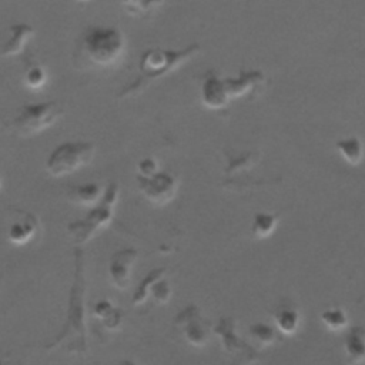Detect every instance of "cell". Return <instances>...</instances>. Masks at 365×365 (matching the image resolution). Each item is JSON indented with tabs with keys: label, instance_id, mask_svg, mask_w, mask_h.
I'll return each mask as SVG.
<instances>
[{
	"label": "cell",
	"instance_id": "20",
	"mask_svg": "<svg viewBox=\"0 0 365 365\" xmlns=\"http://www.w3.org/2000/svg\"><path fill=\"white\" fill-rule=\"evenodd\" d=\"M277 225H278V217L275 214L258 211L252 215L251 234L255 238H267L275 231Z\"/></svg>",
	"mask_w": 365,
	"mask_h": 365
},
{
	"label": "cell",
	"instance_id": "19",
	"mask_svg": "<svg viewBox=\"0 0 365 365\" xmlns=\"http://www.w3.org/2000/svg\"><path fill=\"white\" fill-rule=\"evenodd\" d=\"M339 155L351 165H358L364 157V144L359 137L348 135L335 143Z\"/></svg>",
	"mask_w": 365,
	"mask_h": 365
},
{
	"label": "cell",
	"instance_id": "26",
	"mask_svg": "<svg viewBox=\"0 0 365 365\" xmlns=\"http://www.w3.org/2000/svg\"><path fill=\"white\" fill-rule=\"evenodd\" d=\"M137 177H143V178H150L154 174L158 173V163L154 157H145L143 160L138 161L137 164Z\"/></svg>",
	"mask_w": 365,
	"mask_h": 365
},
{
	"label": "cell",
	"instance_id": "5",
	"mask_svg": "<svg viewBox=\"0 0 365 365\" xmlns=\"http://www.w3.org/2000/svg\"><path fill=\"white\" fill-rule=\"evenodd\" d=\"M94 154L96 145L91 141H66L48 154L44 168L48 175L56 178L70 175L90 164Z\"/></svg>",
	"mask_w": 365,
	"mask_h": 365
},
{
	"label": "cell",
	"instance_id": "10",
	"mask_svg": "<svg viewBox=\"0 0 365 365\" xmlns=\"http://www.w3.org/2000/svg\"><path fill=\"white\" fill-rule=\"evenodd\" d=\"M165 268L151 269L134 289L131 304L134 307H140L147 301L148 297H151L157 305L167 304L173 289L168 279L165 278Z\"/></svg>",
	"mask_w": 365,
	"mask_h": 365
},
{
	"label": "cell",
	"instance_id": "22",
	"mask_svg": "<svg viewBox=\"0 0 365 365\" xmlns=\"http://www.w3.org/2000/svg\"><path fill=\"white\" fill-rule=\"evenodd\" d=\"M321 322L334 332L345 331L348 328V315L341 307H329L321 311L319 314Z\"/></svg>",
	"mask_w": 365,
	"mask_h": 365
},
{
	"label": "cell",
	"instance_id": "18",
	"mask_svg": "<svg viewBox=\"0 0 365 365\" xmlns=\"http://www.w3.org/2000/svg\"><path fill=\"white\" fill-rule=\"evenodd\" d=\"M104 188L97 182L80 184L70 187L67 191V198L78 205L83 207H94L103 197Z\"/></svg>",
	"mask_w": 365,
	"mask_h": 365
},
{
	"label": "cell",
	"instance_id": "1",
	"mask_svg": "<svg viewBox=\"0 0 365 365\" xmlns=\"http://www.w3.org/2000/svg\"><path fill=\"white\" fill-rule=\"evenodd\" d=\"M86 277H84V254L81 248L74 252V277L68 292L67 317L64 327L57 336L44 345L46 351L63 349L71 355L84 356L88 352L86 332Z\"/></svg>",
	"mask_w": 365,
	"mask_h": 365
},
{
	"label": "cell",
	"instance_id": "17",
	"mask_svg": "<svg viewBox=\"0 0 365 365\" xmlns=\"http://www.w3.org/2000/svg\"><path fill=\"white\" fill-rule=\"evenodd\" d=\"M272 318L277 329L284 335H294L298 332L301 325V312L298 308L291 305H281L272 312Z\"/></svg>",
	"mask_w": 365,
	"mask_h": 365
},
{
	"label": "cell",
	"instance_id": "15",
	"mask_svg": "<svg viewBox=\"0 0 365 365\" xmlns=\"http://www.w3.org/2000/svg\"><path fill=\"white\" fill-rule=\"evenodd\" d=\"M9 33L10 37L0 47L1 57L19 56L24 50L26 43L34 36V29L27 23H16L9 27Z\"/></svg>",
	"mask_w": 365,
	"mask_h": 365
},
{
	"label": "cell",
	"instance_id": "3",
	"mask_svg": "<svg viewBox=\"0 0 365 365\" xmlns=\"http://www.w3.org/2000/svg\"><path fill=\"white\" fill-rule=\"evenodd\" d=\"M200 51H201V47L197 43L190 44L180 50H170V48L165 50L161 47L147 48L140 57L137 78L128 86H125L117 97L125 98L140 93L151 81L163 78L167 74L178 70V67H181L188 60L195 57Z\"/></svg>",
	"mask_w": 365,
	"mask_h": 365
},
{
	"label": "cell",
	"instance_id": "21",
	"mask_svg": "<svg viewBox=\"0 0 365 365\" xmlns=\"http://www.w3.org/2000/svg\"><path fill=\"white\" fill-rule=\"evenodd\" d=\"M47 78H48V76H47L44 66H41L40 63H36V61L26 63L24 73H23V84L29 90L37 91V90L43 88L47 83Z\"/></svg>",
	"mask_w": 365,
	"mask_h": 365
},
{
	"label": "cell",
	"instance_id": "11",
	"mask_svg": "<svg viewBox=\"0 0 365 365\" xmlns=\"http://www.w3.org/2000/svg\"><path fill=\"white\" fill-rule=\"evenodd\" d=\"M138 257L135 248H123L110 257L108 275L115 289L124 291L130 287L133 265Z\"/></svg>",
	"mask_w": 365,
	"mask_h": 365
},
{
	"label": "cell",
	"instance_id": "24",
	"mask_svg": "<svg viewBox=\"0 0 365 365\" xmlns=\"http://www.w3.org/2000/svg\"><path fill=\"white\" fill-rule=\"evenodd\" d=\"M163 6V1H123L121 7L127 14L134 17H150L153 16L158 7Z\"/></svg>",
	"mask_w": 365,
	"mask_h": 365
},
{
	"label": "cell",
	"instance_id": "28",
	"mask_svg": "<svg viewBox=\"0 0 365 365\" xmlns=\"http://www.w3.org/2000/svg\"><path fill=\"white\" fill-rule=\"evenodd\" d=\"M121 365H137V364H134V362H130V361H125V362H123Z\"/></svg>",
	"mask_w": 365,
	"mask_h": 365
},
{
	"label": "cell",
	"instance_id": "14",
	"mask_svg": "<svg viewBox=\"0 0 365 365\" xmlns=\"http://www.w3.org/2000/svg\"><path fill=\"white\" fill-rule=\"evenodd\" d=\"M38 227V218L31 212L23 211L21 215H17V218L9 225L7 240L14 245H24L37 234Z\"/></svg>",
	"mask_w": 365,
	"mask_h": 365
},
{
	"label": "cell",
	"instance_id": "27",
	"mask_svg": "<svg viewBox=\"0 0 365 365\" xmlns=\"http://www.w3.org/2000/svg\"><path fill=\"white\" fill-rule=\"evenodd\" d=\"M0 365H11V364H10L9 358H6V356H0Z\"/></svg>",
	"mask_w": 365,
	"mask_h": 365
},
{
	"label": "cell",
	"instance_id": "9",
	"mask_svg": "<svg viewBox=\"0 0 365 365\" xmlns=\"http://www.w3.org/2000/svg\"><path fill=\"white\" fill-rule=\"evenodd\" d=\"M138 190L154 205L163 207L171 202L178 191V178L165 171H158L150 178L137 177Z\"/></svg>",
	"mask_w": 365,
	"mask_h": 365
},
{
	"label": "cell",
	"instance_id": "12",
	"mask_svg": "<svg viewBox=\"0 0 365 365\" xmlns=\"http://www.w3.org/2000/svg\"><path fill=\"white\" fill-rule=\"evenodd\" d=\"M200 98L202 106H205L210 110L224 108L230 101L224 78L218 77L215 71H208L201 83Z\"/></svg>",
	"mask_w": 365,
	"mask_h": 365
},
{
	"label": "cell",
	"instance_id": "16",
	"mask_svg": "<svg viewBox=\"0 0 365 365\" xmlns=\"http://www.w3.org/2000/svg\"><path fill=\"white\" fill-rule=\"evenodd\" d=\"M262 81H264V74L259 70H252V71L242 70L237 77L224 78L225 88L230 98H237L250 93L251 90H257Z\"/></svg>",
	"mask_w": 365,
	"mask_h": 365
},
{
	"label": "cell",
	"instance_id": "2",
	"mask_svg": "<svg viewBox=\"0 0 365 365\" xmlns=\"http://www.w3.org/2000/svg\"><path fill=\"white\" fill-rule=\"evenodd\" d=\"M125 56L124 33L113 26H90L76 43L73 64L78 70L117 67Z\"/></svg>",
	"mask_w": 365,
	"mask_h": 365
},
{
	"label": "cell",
	"instance_id": "23",
	"mask_svg": "<svg viewBox=\"0 0 365 365\" xmlns=\"http://www.w3.org/2000/svg\"><path fill=\"white\" fill-rule=\"evenodd\" d=\"M277 329L267 322H254L248 328V334L251 341L259 348H267L275 344L277 341Z\"/></svg>",
	"mask_w": 365,
	"mask_h": 365
},
{
	"label": "cell",
	"instance_id": "4",
	"mask_svg": "<svg viewBox=\"0 0 365 365\" xmlns=\"http://www.w3.org/2000/svg\"><path fill=\"white\" fill-rule=\"evenodd\" d=\"M120 185L111 182L104 188L101 200L86 214L84 218L67 224V234L76 244L88 242L98 231L104 230L113 220L118 201Z\"/></svg>",
	"mask_w": 365,
	"mask_h": 365
},
{
	"label": "cell",
	"instance_id": "8",
	"mask_svg": "<svg viewBox=\"0 0 365 365\" xmlns=\"http://www.w3.org/2000/svg\"><path fill=\"white\" fill-rule=\"evenodd\" d=\"M174 327L180 331L184 341L195 348L205 346L212 332L211 324L202 317L201 309L194 304L187 305L174 317Z\"/></svg>",
	"mask_w": 365,
	"mask_h": 365
},
{
	"label": "cell",
	"instance_id": "6",
	"mask_svg": "<svg viewBox=\"0 0 365 365\" xmlns=\"http://www.w3.org/2000/svg\"><path fill=\"white\" fill-rule=\"evenodd\" d=\"M64 114L57 101H43L24 104L11 120L10 128L20 137H33L53 127Z\"/></svg>",
	"mask_w": 365,
	"mask_h": 365
},
{
	"label": "cell",
	"instance_id": "7",
	"mask_svg": "<svg viewBox=\"0 0 365 365\" xmlns=\"http://www.w3.org/2000/svg\"><path fill=\"white\" fill-rule=\"evenodd\" d=\"M212 332L220 338L224 351L235 356L234 365H248L259 361V352L255 346L245 342L237 334V322L231 317H221L214 325Z\"/></svg>",
	"mask_w": 365,
	"mask_h": 365
},
{
	"label": "cell",
	"instance_id": "13",
	"mask_svg": "<svg viewBox=\"0 0 365 365\" xmlns=\"http://www.w3.org/2000/svg\"><path fill=\"white\" fill-rule=\"evenodd\" d=\"M342 349L348 365L365 362V327L354 325L344 331Z\"/></svg>",
	"mask_w": 365,
	"mask_h": 365
},
{
	"label": "cell",
	"instance_id": "25",
	"mask_svg": "<svg viewBox=\"0 0 365 365\" xmlns=\"http://www.w3.org/2000/svg\"><path fill=\"white\" fill-rule=\"evenodd\" d=\"M100 321L107 331L117 332L121 329V325L124 321V312L118 307H113Z\"/></svg>",
	"mask_w": 365,
	"mask_h": 365
},
{
	"label": "cell",
	"instance_id": "29",
	"mask_svg": "<svg viewBox=\"0 0 365 365\" xmlns=\"http://www.w3.org/2000/svg\"><path fill=\"white\" fill-rule=\"evenodd\" d=\"M0 190H1V177H0Z\"/></svg>",
	"mask_w": 365,
	"mask_h": 365
}]
</instances>
